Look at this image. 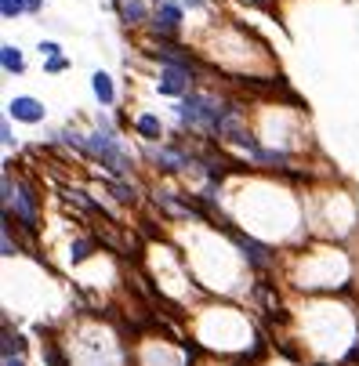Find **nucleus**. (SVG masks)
Listing matches in <instances>:
<instances>
[{
  "label": "nucleus",
  "instance_id": "obj_13",
  "mask_svg": "<svg viewBox=\"0 0 359 366\" xmlns=\"http://www.w3.org/2000/svg\"><path fill=\"white\" fill-rule=\"evenodd\" d=\"M156 164H160V167H167V171H174V167H182V164H189V160L182 156V152H171V149H160V152H156Z\"/></svg>",
  "mask_w": 359,
  "mask_h": 366
},
{
  "label": "nucleus",
  "instance_id": "obj_9",
  "mask_svg": "<svg viewBox=\"0 0 359 366\" xmlns=\"http://www.w3.org/2000/svg\"><path fill=\"white\" fill-rule=\"evenodd\" d=\"M91 91H95V98L102 102V105H113V98H116V91H113V80H109V73H95L91 76Z\"/></svg>",
  "mask_w": 359,
  "mask_h": 366
},
{
  "label": "nucleus",
  "instance_id": "obj_6",
  "mask_svg": "<svg viewBox=\"0 0 359 366\" xmlns=\"http://www.w3.org/2000/svg\"><path fill=\"white\" fill-rule=\"evenodd\" d=\"M8 116L22 120V124H40V120H44V105L37 98H29V95H18V98L8 102Z\"/></svg>",
  "mask_w": 359,
  "mask_h": 366
},
{
  "label": "nucleus",
  "instance_id": "obj_8",
  "mask_svg": "<svg viewBox=\"0 0 359 366\" xmlns=\"http://www.w3.org/2000/svg\"><path fill=\"white\" fill-rule=\"evenodd\" d=\"M44 4H40V0H0V15H4V18H18L22 11H40Z\"/></svg>",
  "mask_w": 359,
  "mask_h": 366
},
{
  "label": "nucleus",
  "instance_id": "obj_17",
  "mask_svg": "<svg viewBox=\"0 0 359 366\" xmlns=\"http://www.w3.org/2000/svg\"><path fill=\"white\" fill-rule=\"evenodd\" d=\"M11 254H15V247H11V225L4 218V258H11Z\"/></svg>",
  "mask_w": 359,
  "mask_h": 366
},
{
  "label": "nucleus",
  "instance_id": "obj_2",
  "mask_svg": "<svg viewBox=\"0 0 359 366\" xmlns=\"http://www.w3.org/2000/svg\"><path fill=\"white\" fill-rule=\"evenodd\" d=\"M87 152H95V156L113 171V174H124L131 164H127V156H124V149H120L116 145V138H113V131H98V135H91V138H87Z\"/></svg>",
  "mask_w": 359,
  "mask_h": 366
},
{
  "label": "nucleus",
  "instance_id": "obj_15",
  "mask_svg": "<svg viewBox=\"0 0 359 366\" xmlns=\"http://www.w3.org/2000/svg\"><path fill=\"white\" fill-rule=\"evenodd\" d=\"M66 66H69L66 58H62V55H55V58H47V66H44V69H47V73H62Z\"/></svg>",
  "mask_w": 359,
  "mask_h": 366
},
{
  "label": "nucleus",
  "instance_id": "obj_14",
  "mask_svg": "<svg viewBox=\"0 0 359 366\" xmlns=\"http://www.w3.org/2000/svg\"><path fill=\"white\" fill-rule=\"evenodd\" d=\"M87 254H91V243H87V239H80V243H73V247H69V258H73V261H84Z\"/></svg>",
  "mask_w": 359,
  "mask_h": 366
},
{
  "label": "nucleus",
  "instance_id": "obj_20",
  "mask_svg": "<svg viewBox=\"0 0 359 366\" xmlns=\"http://www.w3.org/2000/svg\"><path fill=\"white\" fill-rule=\"evenodd\" d=\"M4 366H22V359L18 355H4Z\"/></svg>",
  "mask_w": 359,
  "mask_h": 366
},
{
  "label": "nucleus",
  "instance_id": "obj_10",
  "mask_svg": "<svg viewBox=\"0 0 359 366\" xmlns=\"http://www.w3.org/2000/svg\"><path fill=\"white\" fill-rule=\"evenodd\" d=\"M116 8H120V18L127 25H138L145 18V0H116Z\"/></svg>",
  "mask_w": 359,
  "mask_h": 366
},
{
  "label": "nucleus",
  "instance_id": "obj_3",
  "mask_svg": "<svg viewBox=\"0 0 359 366\" xmlns=\"http://www.w3.org/2000/svg\"><path fill=\"white\" fill-rule=\"evenodd\" d=\"M153 29L160 37H174L178 29H182V4H174V0H164L156 18H153Z\"/></svg>",
  "mask_w": 359,
  "mask_h": 366
},
{
  "label": "nucleus",
  "instance_id": "obj_4",
  "mask_svg": "<svg viewBox=\"0 0 359 366\" xmlns=\"http://www.w3.org/2000/svg\"><path fill=\"white\" fill-rule=\"evenodd\" d=\"M15 218L25 225V229H37V193L29 185H18L15 189Z\"/></svg>",
  "mask_w": 359,
  "mask_h": 366
},
{
  "label": "nucleus",
  "instance_id": "obj_12",
  "mask_svg": "<svg viewBox=\"0 0 359 366\" xmlns=\"http://www.w3.org/2000/svg\"><path fill=\"white\" fill-rule=\"evenodd\" d=\"M135 127H138V131H142V135H145L149 142H156V138L164 135V127H160V120H156L153 113H142V116L135 120Z\"/></svg>",
  "mask_w": 359,
  "mask_h": 366
},
{
  "label": "nucleus",
  "instance_id": "obj_5",
  "mask_svg": "<svg viewBox=\"0 0 359 366\" xmlns=\"http://www.w3.org/2000/svg\"><path fill=\"white\" fill-rule=\"evenodd\" d=\"M189 69L186 66H167L164 73H160V80H156V87H160V95H186L189 91Z\"/></svg>",
  "mask_w": 359,
  "mask_h": 366
},
{
  "label": "nucleus",
  "instance_id": "obj_11",
  "mask_svg": "<svg viewBox=\"0 0 359 366\" xmlns=\"http://www.w3.org/2000/svg\"><path fill=\"white\" fill-rule=\"evenodd\" d=\"M0 62H4V69H8V73H22V69H25L22 51H18V47H11V44L0 47Z\"/></svg>",
  "mask_w": 359,
  "mask_h": 366
},
{
  "label": "nucleus",
  "instance_id": "obj_18",
  "mask_svg": "<svg viewBox=\"0 0 359 366\" xmlns=\"http://www.w3.org/2000/svg\"><path fill=\"white\" fill-rule=\"evenodd\" d=\"M0 142H4V145H11V142H15V135H11V124H8V120L0 124Z\"/></svg>",
  "mask_w": 359,
  "mask_h": 366
},
{
  "label": "nucleus",
  "instance_id": "obj_7",
  "mask_svg": "<svg viewBox=\"0 0 359 366\" xmlns=\"http://www.w3.org/2000/svg\"><path fill=\"white\" fill-rule=\"evenodd\" d=\"M236 243H239V251H244V258L251 261V265H268V254H265V247L261 243H254L251 236H244V232H236Z\"/></svg>",
  "mask_w": 359,
  "mask_h": 366
},
{
  "label": "nucleus",
  "instance_id": "obj_16",
  "mask_svg": "<svg viewBox=\"0 0 359 366\" xmlns=\"http://www.w3.org/2000/svg\"><path fill=\"white\" fill-rule=\"evenodd\" d=\"M18 348H22L18 333H4V355H11V352H18Z\"/></svg>",
  "mask_w": 359,
  "mask_h": 366
},
{
  "label": "nucleus",
  "instance_id": "obj_19",
  "mask_svg": "<svg viewBox=\"0 0 359 366\" xmlns=\"http://www.w3.org/2000/svg\"><path fill=\"white\" fill-rule=\"evenodd\" d=\"M58 51H62V47H58L55 40H44V44H40V55H51V58H55Z\"/></svg>",
  "mask_w": 359,
  "mask_h": 366
},
{
  "label": "nucleus",
  "instance_id": "obj_1",
  "mask_svg": "<svg viewBox=\"0 0 359 366\" xmlns=\"http://www.w3.org/2000/svg\"><path fill=\"white\" fill-rule=\"evenodd\" d=\"M178 116H182L186 124H196V127H215V131H218V124H222L225 109H222V105H215L211 98H203V95H186V98H182V105H178Z\"/></svg>",
  "mask_w": 359,
  "mask_h": 366
}]
</instances>
